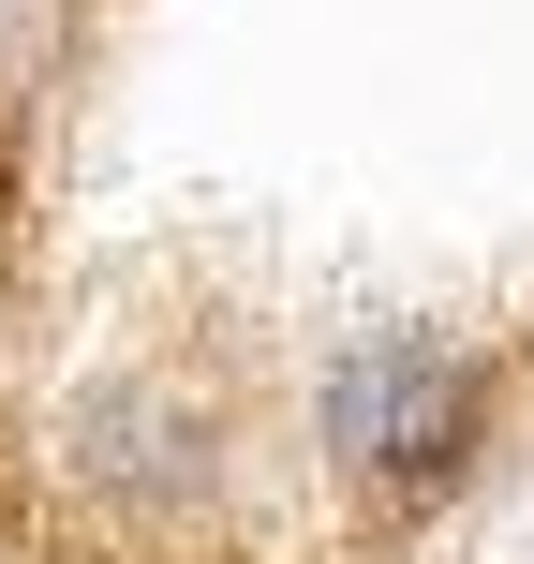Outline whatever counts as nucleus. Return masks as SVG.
I'll list each match as a JSON object with an SVG mask.
<instances>
[{
    "instance_id": "obj_1",
    "label": "nucleus",
    "mask_w": 534,
    "mask_h": 564,
    "mask_svg": "<svg viewBox=\"0 0 534 564\" xmlns=\"http://www.w3.org/2000/svg\"><path fill=\"white\" fill-rule=\"evenodd\" d=\"M460 416H476V387H460L446 357H386L341 387V431H357V460H386V476H446Z\"/></svg>"
}]
</instances>
